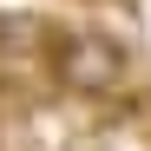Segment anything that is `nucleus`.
Instances as JSON below:
<instances>
[{"label":"nucleus","instance_id":"f257e3e1","mask_svg":"<svg viewBox=\"0 0 151 151\" xmlns=\"http://www.w3.org/2000/svg\"><path fill=\"white\" fill-rule=\"evenodd\" d=\"M46 66H53L59 92H72V99H112L132 72V53L99 27H66L46 46Z\"/></svg>","mask_w":151,"mask_h":151},{"label":"nucleus","instance_id":"f03ea898","mask_svg":"<svg viewBox=\"0 0 151 151\" xmlns=\"http://www.w3.org/2000/svg\"><path fill=\"white\" fill-rule=\"evenodd\" d=\"M53 27L27 7H0V59H46Z\"/></svg>","mask_w":151,"mask_h":151}]
</instances>
